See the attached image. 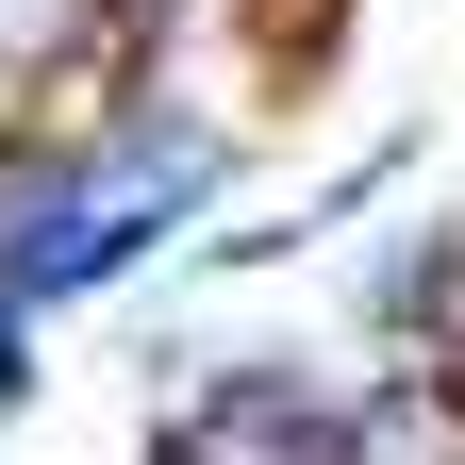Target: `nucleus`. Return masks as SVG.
<instances>
[{"label": "nucleus", "mask_w": 465, "mask_h": 465, "mask_svg": "<svg viewBox=\"0 0 465 465\" xmlns=\"http://www.w3.org/2000/svg\"><path fill=\"white\" fill-rule=\"evenodd\" d=\"M332 465H465V382H382V399H349Z\"/></svg>", "instance_id": "1"}, {"label": "nucleus", "mask_w": 465, "mask_h": 465, "mask_svg": "<svg viewBox=\"0 0 465 465\" xmlns=\"http://www.w3.org/2000/svg\"><path fill=\"white\" fill-rule=\"evenodd\" d=\"M100 17H116V34H166V17H183V0H100Z\"/></svg>", "instance_id": "2"}, {"label": "nucleus", "mask_w": 465, "mask_h": 465, "mask_svg": "<svg viewBox=\"0 0 465 465\" xmlns=\"http://www.w3.org/2000/svg\"><path fill=\"white\" fill-rule=\"evenodd\" d=\"M166 465H200V449H166Z\"/></svg>", "instance_id": "3"}]
</instances>
